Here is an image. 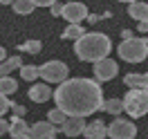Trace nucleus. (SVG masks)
I'll return each instance as SVG.
<instances>
[{
  "label": "nucleus",
  "instance_id": "14",
  "mask_svg": "<svg viewBox=\"0 0 148 139\" xmlns=\"http://www.w3.org/2000/svg\"><path fill=\"white\" fill-rule=\"evenodd\" d=\"M7 132L11 135V139H20L25 135H29V126L23 121V117H14V119H9V130Z\"/></svg>",
  "mask_w": 148,
  "mask_h": 139
},
{
  "label": "nucleus",
  "instance_id": "8",
  "mask_svg": "<svg viewBox=\"0 0 148 139\" xmlns=\"http://www.w3.org/2000/svg\"><path fill=\"white\" fill-rule=\"evenodd\" d=\"M61 16H63L70 25H79V23H81V20H85V16H88V7H85L83 2L70 0V2H65V5H63Z\"/></svg>",
  "mask_w": 148,
  "mask_h": 139
},
{
  "label": "nucleus",
  "instance_id": "33",
  "mask_svg": "<svg viewBox=\"0 0 148 139\" xmlns=\"http://www.w3.org/2000/svg\"><path fill=\"white\" fill-rule=\"evenodd\" d=\"M0 2H2V5H11L14 0H0Z\"/></svg>",
  "mask_w": 148,
  "mask_h": 139
},
{
  "label": "nucleus",
  "instance_id": "21",
  "mask_svg": "<svg viewBox=\"0 0 148 139\" xmlns=\"http://www.w3.org/2000/svg\"><path fill=\"white\" fill-rule=\"evenodd\" d=\"M20 79L23 81H36L38 79V65H23L20 67Z\"/></svg>",
  "mask_w": 148,
  "mask_h": 139
},
{
  "label": "nucleus",
  "instance_id": "11",
  "mask_svg": "<svg viewBox=\"0 0 148 139\" xmlns=\"http://www.w3.org/2000/svg\"><path fill=\"white\" fill-rule=\"evenodd\" d=\"M123 83L128 85V90H148V72L146 74L130 72V74L123 76Z\"/></svg>",
  "mask_w": 148,
  "mask_h": 139
},
{
  "label": "nucleus",
  "instance_id": "19",
  "mask_svg": "<svg viewBox=\"0 0 148 139\" xmlns=\"http://www.w3.org/2000/svg\"><path fill=\"white\" fill-rule=\"evenodd\" d=\"M11 7H14V11L20 14V16H27V14H32V11L36 9L32 0H14V2H11Z\"/></svg>",
  "mask_w": 148,
  "mask_h": 139
},
{
  "label": "nucleus",
  "instance_id": "18",
  "mask_svg": "<svg viewBox=\"0 0 148 139\" xmlns=\"http://www.w3.org/2000/svg\"><path fill=\"white\" fill-rule=\"evenodd\" d=\"M85 34V29L81 25H67V27L61 31V38L63 40H76V38H81Z\"/></svg>",
  "mask_w": 148,
  "mask_h": 139
},
{
  "label": "nucleus",
  "instance_id": "6",
  "mask_svg": "<svg viewBox=\"0 0 148 139\" xmlns=\"http://www.w3.org/2000/svg\"><path fill=\"white\" fill-rule=\"evenodd\" d=\"M135 135L137 126L123 117H117L114 121H110V126H106V137L110 139H135Z\"/></svg>",
  "mask_w": 148,
  "mask_h": 139
},
{
  "label": "nucleus",
  "instance_id": "35",
  "mask_svg": "<svg viewBox=\"0 0 148 139\" xmlns=\"http://www.w3.org/2000/svg\"><path fill=\"white\" fill-rule=\"evenodd\" d=\"M65 2H70V0H65Z\"/></svg>",
  "mask_w": 148,
  "mask_h": 139
},
{
  "label": "nucleus",
  "instance_id": "23",
  "mask_svg": "<svg viewBox=\"0 0 148 139\" xmlns=\"http://www.w3.org/2000/svg\"><path fill=\"white\" fill-rule=\"evenodd\" d=\"M65 119H67V117H65V114L58 110V108H54V110H49V112H47V121H49L52 126H56V128H61Z\"/></svg>",
  "mask_w": 148,
  "mask_h": 139
},
{
  "label": "nucleus",
  "instance_id": "20",
  "mask_svg": "<svg viewBox=\"0 0 148 139\" xmlns=\"http://www.w3.org/2000/svg\"><path fill=\"white\" fill-rule=\"evenodd\" d=\"M101 110H106L108 114H117L119 117L123 112V103H121V99H108V101H103Z\"/></svg>",
  "mask_w": 148,
  "mask_h": 139
},
{
  "label": "nucleus",
  "instance_id": "29",
  "mask_svg": "<svg viewBox=\"0 0 148 139\" xmlns=\"http://www.w3.org/2000/svg\"><path fill=\"white\" fill-rule=\"evenodd\" d=\"M85 20H88L90 25H94L97 20H101V16H94V14H88V16H85Z\"/></svg>",
  "mask_w": 148,
  "mask_h": 139
},
{
  "label": "nucleus",
  "instance_id": "22",
  "mask_svg": "<svg viewBox=\"0 0 148 139\" xmlns=\"http://www.w3.org/2000/svg\"><path fill=\"white\" fill-rule=\"evenodd\" d=\"M18 49L20 52H27V54H38V52L43 49V43L36 40V38H32V40H27V43H23Z\"/></svg>",
  "mask_w": 148,
  "mask_h": 139
},
{
  "label": "nucleus",
  "instance_id": "32",
  "mask_svg": "<svg viewBox=\"0 0 148 139\" xmlns=\"http://www.w3.org/2000/svg\"><path fill=\"white\" fill-rule=\"evenodd\" d=\"M5 58H7V49H5V47L0 45V63H2V61H5Z\"/></svg>",
  "mask_w": 148,
  "mask_h": 139
},
{
  "label": "nucleus",
  "instance_id": "16",
  "mask_svg": "<svg viewBox=\"0 0 148 139\" xmlns=\"http://www.w3.org/2000/svg\"><path fill=\"white\" fill-rule=\"evenodd\" d=\"M23 67V58L20 56H9L0 63V76H9L14 70H20Z\"/></svg>",
  "mask_w": 148,
  "mask_h": 139
},
{
  "label": "nucleus",
  "instance_id": "13",
  "mask_svg": "<svg viewBox=\"0 0 148 139\" xmlns=\"http://www.w3.org/2000/svg\"><path fill=\"white\" fill-rule=\"evenodd\" d=\"M83 137H85V139H106V123H103V121H99V119L85 123Z\"/></svg>",
  "mask_w": 148,
  "mask_h": 139
},
{
  "label": "nucleus",
  "instance_id": "4",
  "mask_svg": "<svg viewBox=\"0 0 148 139\" xmlns=\"http://www.w3.org/2000/svg\"><path fill=\"white\" fill-rule=\"evenodd\" d=\"M121 103H123V110L128 112V117L132 119L144 117L148 114V90H128Z\"/></svg>",
  "mask_w": 148,
  "mask_h": 139
},
{
  "label": "nucleus",
  "instance_id": "9",
  "mask_svg": "<svg viewBox=\"0 0 148 139\" xmlns=\"http://www.w3.org/2000/svg\"><path fill=\"white\" fill-rule=\"evenodd\" d=\"M58 128L52 126L49 121H36L32 128H29V139H56Z\"/></svg>",
  "mask_w": 148,
  "mask_h": 139
},
{
  "label": "nucleus",
  "instance_id": "30",
  "mask_svg": "<svg viewBox=\"0 0 148 139\" xmlns=\"http://www.w3.org/2000/svg\"><path fill=\"white\" fill-rule=\"evenodd\" d=\"M132 36H135L132 29H123V31H121V38H123V40H128V38H132Z\"/></svg>",
  "mask_w": 148,
  "mask_h": 139
},
{
  "label": "nucleus",
  "instance_id": "10",
  "mask_svg": "<svg viewBox=\"0 0 148 139\" xmlns=\"http://www.w3.org/2000/svg\"><path fill=\"white\" fill-rule=\"evenodd\" d=\"M83 128H85L83 117H67V119L63 121V126H61L63 135H67V137H79V135H83Z\"/></svg>",
  "mask_w": 148,
  "mask_h": 139
},
{
  "label": "nucleus",
  "instance_id": "25",
  "mask_svg": "<svg viewBox=\"0 0 148 139\" xmlns=\"http://www.w3.org/2000/svg\"><path fill=\"white\" fill-rule=\"evenodd\" d=\"M11 108V101L5 97V94H0V117H5V112Z\"/></svg>",
  "mask_w": 148,
  "mask_h": 139
},
{
  "label": "nucleus",
  "instance_id": "3",
  "mask_svg": "<svg viewBox=\"0 0 148 139\" xmlns=\"http://www.w3.org/2000/svg\"><path fill=\"white\" fill-rule=\"evenodd\" d=\"M119 56L126 61V63H141L148 56V38H137L132 36L128 40H121V45L117 47Z\"/></svg>",
  "mask_w": 148,
  "mask_h": 139
},
{
  "label": "nucleus",
  "instance_id": "5",
  "mask_svg": "<svg viewBox=\"0 0 148 139\" xmlns=\"http://www.w3.org/2000/svg\"><path fill=\"white\" fill-rule=\"evenodd\" d=\"M70 74V67L63 61H47L38 67V76L43 79V83H63Z\"/></svg>",
  "mask_w": 148,
  "mask_h": 139
},
{
  "label": "nucleus",
  "instance_id": "28",
  "mask_svg": "<svg viewBox=\"0 0 148 139\" xmlns=\"http://www.w3.org/2000/svg\"><path fill=\"white\" fill-rule=\"evenodd\" d=\"M34 2V7H52L56 0H32Z\"/></svg>",
  "mask_w": 148,
  "mask_h": 139
},
{
  "label": "nucleus",
  "instance_id": "7",
  "mask_svg": "<svg viewBox=\"0 0 148 139\" xmlns=\"http://www.w3.org/2000/svg\"><path fill=\"white\" fill-rule=\"evenodd\" d=\"M117 72H119V65L114 63L110 56H106V58H101V61L94 63V81H97V83H103V81L114 79Z\"/></svg>",
  "mask_w": 148,
  "mask_h": 139
},
{
  "label": "nucleus",
  "instance_id": "12",
  "mask_svg": "<svg viewBox=\"0 0 148 139\" xmlns=\"http://www.w3.org/2000/svg\"><path fill=\"white\" fill-rule=\"evenodd\" d=\"M29 99L36 103H45L47 99H52V88L47 83H36L29 88Z\"/></svg>",
  "mask_w": 148,
  "mask_h": 139
},
{
  "label": "nucleus",
  "instance_id": "34",
  "mask_svg": "<svg viewBox=\"0 0 148 139\" xmlns=\"http://www.w3.org/2000/svg\"><path fill=\"white\" fill-rule=\"evenodd\" d=\"M119 2H128V5H130V2H137V0H119Z\"/></svg>",
  "mask_w": 148,
  "mask_h": 139
},
{
  "label": "nucleus",
  "instance_id": "26",
  "mask_svg": "<svg viewBox=\"0 0 148 139\" xmlns=\"http://www.w3.org/2000/svg\"><path fill=\"white\" fill-rule=\"evenodd\" d=\"M61 9H63V5H61V2H58V0H56L54 5H52V7H49V14H52V16H61Z\"/></svg>",
  "mask_w": 148,
  "mask_h": 139
},
{
  "label": "nucleus",
  "instance_id": "24",
  "mask_svg": "<svg viewBox=\"0 0 148 139\" xmlns=\"http://www.w3.org/2000/svg\"><path fill=\"white\" fill-rule=\"evenodd\" d=\"M9 110L14 112V117H25L27 108H25V105H20V103H14V101H11V108H9Z\"/></svg>",
  "mask_w": 148,
  "mask_h": 139
},
{
  "label": "nucleus",
  "instance_id": "1",
  "mask_svg": "<svg viewBox=\"0 0 148 139\" xmlns=\"http://www.w3.org/2000/svg\"><path fill=\"white\" fill-rule=\"evenodd\" d=\"M52 97L56 101V108L65 117H83V119L90 117L92 112L101 110L106 101L101 85L85 76L65 79L63 83L56 85V92H52Z\"/></svg>",
  "mask_w": 148,
  "mask_h": 139
},
{
  "label": "nucleus",
  "instance_id": "27",
  "mask_svg": "<svg viewBox=\"0 0 148 139\" xmlns=\"http://www.w3.org/2000/svg\"><path fill=\"white\" fill-rule=\"evenodd\" d=\"M7 130H9V121L5 119V117H0V137L7 135Z\"/></svg>",
  "mask_w": 148,
  "mask_h": 139
},
{
  "label": "nucleus",
  "instance_id": "31",
  "mask_svg": "<svg viewBox=\"0 0 148 139\" xmlns=\"http://www.w3.org/2000/svg\"><path fill=\"white\" fill-rule=\"evenodd\" d=\"M137 31H141V34H146V31H148V23H139Z\"/></svg>",
  "mask_w": 148,
  "mask_h": 139
},
{
  "label": "nucleus",
  "instance_id": "17",
  "mask_svg": "<svg viewBox=\"0 0 148 139\" xmlns=\"http://www.w3.org/2000/svg\"><path fill=\"white\" fill-rule=\"evenodd\" d=\"M18 90V81L16 79H11V76H0V94H5V97H9Z\"/></svg>",
  "mask_w": 148,
  "mask_h": 139
},
{
  "label": "nucleus",
  "instance_id": "2",
  "mask_svg": "<svg viewBox=\"0 0 148 139\" xmlns=\"http://www.w3.org/2000/svg\"><path fill=\"white\" fill-rule=\"evenodd\" d=\"M112 49V40L108 34H101V31H85L81 38L74 40V52L81 61H88V63H97L106 56H110Z\"/></svg>",
  "mask_w": 148,
  "mask_h": 139
},
{
  "label": "nucleus",
  "instance_id": "15",
  "mask_svg": "<svg viewBox=\"0 0 148 139\" xmlns=\"http://www.w3.org/2000/svg\"><path fill=\"white\" fill-rule=\"evenodd\" d=\"M128 14H130L135 20H139V23H148V2H144V0L130 2Z\"/></svg>",
  "mask_w": 148,
  "mask_h": 139
}]
</instances>
